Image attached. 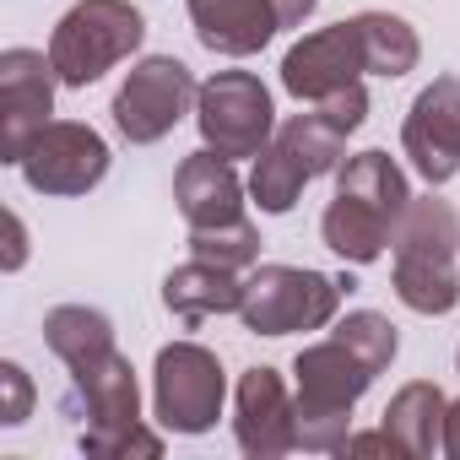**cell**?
Listing matches in <instances>:
<instances>
[{"label": "cell", "mask_w": 460, "mask_h": 460, "mask_svg": "<svg viewBox=\"0 0 460 460\" xmlns=\"http://www.w3.org/2000/svg\"><path fill=\"white\" fill-rule=\"evenodd\" d=\"M17 173L39 195H87L109 173V141L82 119H49L28 136Z\"/></svg>", "instance_id": "obj_10"}, {"label": "cell", "mask_w": 460, "mask_h": 460, "mask_svg": "<svg viewBox=\"0 0 460 460\" xmlns=\"http://www.w3.org/2000/svg\"><path fill=\"white\" fill-rule=\"evenodd\" d=\"M146 39V17L130 0H76L49 33V60L60 87H93L103 71L130 60Z\"/></svg>", "instance_id": "obj_5"}, {"label": "cell", "mask_w": 460, "mask_h": 460, "mask_svg": "<svg viewBox=\"0 0 460 460\" xmlns=\"http://www.w3.org/2000/svg\"><path fill=\"white\" fill-rule=\"evenodd\" d=\"M363 76H368V44H363L358 17L298 39L288 49V60H282V87L298 103H325L331 93H347Z\"/></svg>", "instance_id": "obj_11"}, {"label": "cell", "mask_w": 460, "mask_h": 460, "mask_svg": "<svg viewBox=\"0 0 460 460\" xmlns=\"http://www.w3.org/2000/svg\"><path fill=\"white\" fill-rule=\"evenodd\" d=\"M55 82H60V71L39 49H6L0 55V163L17 168L28 136L39 125H49Z\"/></svg>", "instance_id": "obj_12"}, {"label": "cell", "mask_w": 460, "mask_h": 460, "mask_svg": "<svg viewBox=\"0 0 460 460\" xmlns=\"http://www.w3.org/2000/svg\"><path fill=\"white\" fill-rule=\"evenodd\" d=\"M184 6H190L195 39H200L211 55H227V60L261 55V49L282 33L277 0H184Z\"/></svg>", "instance_id": "obj_16"}, {"label": "cell", "mask_w": 460, "mask_h": 460, "mask_svg": "<svg viewBox=\"0 0 460 460\" xmlns=\"http://www.w3.org/2000/svg\"><path fill=\"white\" fill-rule=\"evenodd\" d=\"M444 422H449V401L433 379H411L390 395L385 406V433L401 444V455L411 460H433L444 455Z\"/></svg>", "instance_id": "obj_18"}, {"label": "cell", "mask_w": 460, "mask_h": 460, "mask_svg": "<svg viewBox=\"0 0 460 460\" xmlns=\"http://www.w3.org/2000/svg\"><path fill=\"white\" fill-rule=\"evenodd\" d=\"M44 341L71 368L66 411L82 417L76 444L87 455H146V460H157L163 438L146 433V422H141L136 368L114 347L109 314H98L87 304H60V309L44 314Z\"/></svg>", "instance_id": "obj_1"}, {"label": "cell", "mask_w": 460, "mask_h": 460, "mask_svg": "<svg viewBox=\"0 0 460 460\" xmlns=\"http://www.w3.org/2000/svg\"><path fill=\"white\" fill-rule=\"evenodd\" d=\"M173 200L190 227H227L244 222V179L234 173V157H222L211 146L190 152L173 173Z\"/></svg>", "instance_id": "obj_15"}, {"label": "cell", "mask_w": 460, "mask_h": 460, "mask_svg": "<svg viewBox=\"0 0 460 460\" xmlns=\"http://www.w3.org/2000/svg\"><path fill=\"white\" fill-rule=\"evenodd\" d=\"M163 304H168V314H179L184 325H200V320H211V314H239L244 282H239V271H227V266L195 255L190 266H179V271L163 277Z\"/></svg>", "instance_id": "obj_17"}, {"label": "cell", "mask_w": 460, "mask_h": 460, "mask_svg": "<svg viewBox=\"0 0 460 460\" xmlns=\"http://www.w3.org/2000/svg\"><path fill=\"white\" fill-rule=\"evenodd\" d=\"M352 277H325L309 266H255L244 277L239 320L255 336H293V331H325L341 309V293H352Z\"/></svg>", "instance_id": "obj_6"}, {"label": "cell", "mask_w": 460, "mask_h": 460, "mask_svg": "<svg viewBox=\"0 0 460 460\" xmlns=\"http://www.w3.org/2000/svg\"><path fill=\"white\" fill-rule=\"evenodd\" d=\"M0 390H6L0 422H6V428L28 422V411H33V379H28V368L22 363H0Z\"/></svg>", "instance_id": "obj_22"}, {"label": "cell", "mask_w": 460, "mask_h": 460, "mask_svg": "<svg viewBox=\"0 0 460 460\" xmlns=\"http://www.w3.org/2000/svg\"><path fill=\"white\" fill-rule=\"evenodd\" d=\"M444 455L460 460V401H449V422H444Z\"/></svg>", "instance_id": "obj_26"}, {"label": "cell", "mask_w": 460, "mask_h": 460, "mask_svg": "<svg viewBox=\"0 0 460 460\" xmlns=\"http://www.w3.org/2000/svg\"><path fill=\"white\" fill-rule=\"evenodd\" d=\"M298 374V449L331 455L347 444L352 433V406L368 395V385L385 374L379 363H368L347 336L314 341L298 352L293 363Z\"/></svg>", "instance_id": "obj_4"}, {"label": "cell", "mask_w": 460, "mask_h": 460, "mask_svg": "<svg viewBox=\"0 0 460 460\" xmlns=\"http://www.w3.org/2000/svg\"><path fill=\"white\" fill-rule=\"evenodd\" d=\"M320 0H277V12H282V28H298L304 17H314Z\"/></svg>", "instance_id": "obj_25"}, {"label": "cell", "mask_w": 460, "mask_h": 460, "mask_svg": "<svg viewBox=\"0 0 460 460\" xmlns=\"http://www.w3.org/2000/svg\"><path fill=\"white\" fill-rule=\"evenodd\" d=\"M234 438L250 460H277L298 449V395H288L277 368H244L234 395Z\"/></svg>", "instance_id": "obj_13"}, {"label": "cell", "mask_w": 460, "mask_h": 460, "mask_svg": "<svg viewBox=\"0 0 460 460\" xmlns=\"http://www.w3.org/2000/svg\"><path fill=\"white\" fill-rule=\"evenodd\" d=\"M406 206H411L406 173L395 168L390 152L368 146V152H358V157L341 163L336 195H331V206L320 217V239L347 266H374L395 244V227H401Z\"/></svg>", "instance_id": "obj_2"}, {"label": "cell", "mask_w": 460, "mask_h": 460, "mask_svg": "<svg viewBox=\"0 0 460 460\" xmlns=\"http://www.w3.org/2000/svg\"><path fill=\"white\" fill-rule=\"evenodd\" d=\"M195 76H190V66L184 60H173V55H146L141 66H130V76L119 82V93H114V125H119V136L130 141V146H152V141H163L184 114H190V103H195Z\"/></svg>", "instance_id": "obj_9"}, {"label": "cell", "mask_w": 460, "mask_h": 460, "mask_svg": "<svg viewBox=\"0 0 460 460\" xmlns=\"http://www.w3.org/2000/svg\"><path fill=\"white\" fill-rule=\"evenodd\" d=\"M309 179H320L282 136H271V146L255 157V173H250V195H255V206L261 211H271V217H288L293 206H298V195H304V184Z\"/></svg>", "instance_id": "obj_19"}, {"label": "cell", "mask_w": 460, "mask_h": 460, "mask_svg": "<svg viewBox=\"0 0 460 460\" xmlns=\"http://www.w3.org/2000/svg\"><path fill=\"white\" fill-rule=\"evenodd\" d=\"M358 28H363V44H368V76L395 82V76L417 71L422 44H417L406 17H395V12H358Z\"/></svg>", "instance_id": "obj_20"}, {"label": "cell", "mask_w": 460, "mask_h": 460, "mask_svg": "<svg viewBox=\"0 0 460 460\" xmlns=\"http://www.w3.org/2000/svg\"><path fill=\"white\" fill-rule=\"evenodd\" d=\"M227 374L200 341H168L152 363V411L168 433H206L222 417Z\"/></svg>", "instance_id": "obj_8"}, {"label": "cell", "mask_w": 460, "mask_h": 460, "mask_svg": "<svg viewBox=\"0 0 460 460\" xmlns=\"http://www.w3.org/2000/svg\"><path fill=\"white\" fill-rule=\"evenodd\" d=\"M401 146L428 184H449L460 173V76H438L417 93L401 125Z\"/></svg>", "instance_id": "obj_14"}, {"label": "cell", "mask_w": 460, "mask_h": 460, "mask_svg": "<svg viewBox=\"0 0 460 460\" xmlns=\"http://www.w3.org/2000/svg\"><path fill=\"white\" fill-rule=\"evenodd\" d=\"M341 455H401V444H395L385 428H379V433H347Z\"/></svg>", "instance_id": "obj_23"}, {"label": "cell", "mask_w": 460, "mask_h": 460, "mask_svg": "<svg viewBox=\"0 0 460 460\" xmlns=\"http://www.w3.org/2000/svg\"><path fill=\"white\" fill-rule=\"evenodd\" d=\"M395 266H390V288L411 314H449L460 304V217L449 200L422 195L406 206L401 227H395V244H390Z\"/></svg>", "instance_id": "obj_3"}, {"label": "cell", "mask_w": 460, "mask_h": 460, "mask_svg": "<svg viewBox=\"0 0 460 460\" xmlns=\"http://www.w3.org/2000/svg\"><path fill=\"white\" fill-rule=\"evenodd\" d=\"M190 255L217 261L227 271H250L261 261V227L250 217L244 222H227V227H190Z\"/></svg>", "instance_id": "obj_21"}, {"label": "cell", "mask_w": 460, "mask_h": 460, "mask_svg": "<svg viewBox=\"0 0 460 460\" xmlns=\"http://www.w3.org/2000/svg\"><path fill=\"white\" fill-rule=\"evenodd\" d=\"M195 125L222 157H261L277 136V109L255 71H217L195 93Z\"/></svg>", "instance_id": "obj_7"}, {"label": "cell", "mask_w": 460, "mask_h": 460, "mask_svg": "<svg viewBox=\"0 0 460 460\" xmlns=\"http://www.w3.org/2000/svg\"><path fill=\"white\" fill-rule=\"evenodd\" d=\"M22 261H28V227L17 211H6V271H22Z\"/></svg>", "instance_id": "obj_24"}, {"label": "cell", "mask_w": 460, "mask_h": 460, "mask_svg": "<svg viewBox=\"0 0 460 460\" xmlns=\"http://www.w3.org/2000/svg\"><path fill=\"white\" fill-rule=\"evenodd\" d=\"M455 368H460V352H455Z\"/></svg>", "instance_id": "obj_27"}]
</instances>
